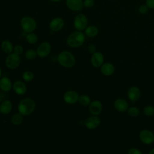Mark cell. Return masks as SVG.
I'll return each mask as SVG.
<instances>
[{
    "label": "cell",
    "instance_id": "cell-1",
    "mask_svg": "<svg viewBox=\"0 0 154 154\" xmlns=\"http://www.w3.org/2000/svg\"><path fill=\"white\" fill-rule=\"evenodd\" d=\"M35 108V101L30 97L22 99L17 105L18 112L23 116L31 114Z\"/></svg>",
    "mask_w": 154,
    "mask_h": 154
},
{
    "label": "cell",
    "instance_id": "cell-2",
    "mask_svg": "<svg viewBox=\"0 0 154 154\" xmlns=\"http://www.w3.org/2000/svg\"><path fill=\"white\" fill-rule=\"evenodd\" d=\"M58 63L65 68H72L76 63V59L72 53L67 51L61 52L57 57Z\"/></svg>",
    "mask_w": 154,
    "mask_h": 154
},
{
    "label": "cell",
    "instance_id": "cell-3",
    "mask_svg": "<svg viewBox=\"0 0 154 154\" xmlns=\"http://www.w3.org/2000/svg\"><path fill=\"white\" fill-rule=\"evenodd\" d=\"M85 40L84 33L81 31H76L71 33L67 38V45L72 48H78L82 46Z\"/></svg>",
    "mask_w": 154,
    "mask_h": 154
},
{
    "label": "cell",
    "instance_id": "cell-4",
    "mask_svg": "<svg viewBox=\"0 0 154 154\" xmlns=\"http://www.w3.org/2000/svg\"><path fill=\"white\" fill-rule=\"evenodd\" d=\"M20 25L24 32L26 33L32 32L37 27L35 20L31 17L25 16L20 20Z\"/></svg>",
    "mask_w": 154,
    "mask_h": 154
},
{
    "label": "cell",
    "instance_id": "cell-5",
    "mask_svg": "<svg viewBox=\"0 0 154 154\" xmlns=\"http://www.w3.org/2000/svg\"><path fill=\"white\" fill-rule=\"evenodd\" d=\"M20 62L21 60L20 56L14 52L9 54L5 60L6 67L11 70L17 69L20 66Z\"/></svg>",
    "mask_w": 154,
    "mask_h": 154
},
{
    "label": "cell",
    "instance_id": "cell-6",
    "mask_svg": "<svg viewBox=\"0 0 154 154\" xmlns=\"http://www.w3.org/2000/svg\"><path fill=\"white\" fill-rule=\"evenodd\" d=\"M88 19L86 16L84 14L80 13L76 16L74 19L73 25L77 31H82L87 27Z\"/></svg>",
    "mask_w": 154,
    "mask_h": 154
},
{
    "label": "cell",
    "instance_id": "cell-7",
    "mask_svg": "<svg viewBox=\"0 0 154 154\" xmlns=\"http://www.w3.org/2000/svg\"><path fill=\"white\" fill-rule=\"evenodd\" d=\"M139 139L146 145L152 144L154 142V134L149 129H143L139 133Z\"/></svg>",
    "mask_w": 154,
    "mask_h": 154
},
{
    "label": "cell",
    "instance_id": "cell-8",
    "mask_svg": "<svg viewBox=\"0 0 154 154\" xmlns=\"http://www.w3.org/2000/svg\"><path fill=\"white\" fill-rule=\"evenodd\" d=\"M101 120L98 116H93L88 117L85 121L84 124L85 127L88 129H94L99 126Z\"/></svg>",
    "mask_w": 154,
    "mask_h": 154
},
{
    "label": "cell",
    "instance_id": "cell-9",
    "mask_svg": "<svg viewBox=\"0 0 154 154\" xmlns=\"http://www.w3.org/2000/svg\"><path fill=\"white\" fill-rule=\"evenodd\" d=\"M51 46L49 42H45L41 43L37 48L36 52L37 56L40 58H45L47 57L51 52Z\"/></svg>",
    "mask_w": 154,
    "mask_h": 154
},
{
    "label": "cell",
    "instance_id": "cell-10",
    "mask_svg": "<svg viewBox=\"0 0 154 154\" xmlns=\"http://www.w3.org/2000/svg\"><path fill=\"white\" fill-rule=\"evenodd\" d=\"M102 103L99 100L91 101L88 105V111L93 116H99L102 111Z\"/></svg>",
    "mask_w": 154,
    "mask_h": 154
},
{
    "label": "cell",
    "instance_id": "cell-11",
    "mask_svg": "<svg viewBox=\"0 0 154 154\" xmlns=\"http://www.w3.org/2000/svg\"><path fill=\"white\" fill-rule=\"evenodd\" d=\"M127 96L131 102H137L141 97V90L137 86H131L127 91Z\"/></svg>",
    "mask_w": 154,
    "mask_h": 154
},
{
    "label": "cell",
    "instance_id": "cell-12",
    "mask_svg": "<svg viewBox=\"0 0 154 154\" xmlns=\"http://www.w3.org/2000/svg\"><path fill=\"white\" fill-rule=\"evenodd\" d=\"M79 95L75 90L67 91L63 95V99L67 103L74 104L78 102Z\"/></svg>",
    "mask_w": 154,
    "mask_h": 154
},
{
    "label": "cell",
    "instance_id": "cell-13",
    "mask_svg": "<svg viewBox=\"0 0 154 154\" xmlns=\"http://www.w3.org/2000/svg\"><path fill=\"white\" fill-rule=\"evenodd\" d=\"M113 105L115 109L120 112H124L127 111L129 107L127 100L123 98H118L115 100Z\"/></svg>",
    "mask_w": 154,
    "mask_h": 154
},
{
    "label": "cell",
    "instance_id": "cell-14",
    "mask_svg": "<svg viewBox=\"0 0 154 154\" xmlns=\"http://www.w3.org/2000/svg\"><path fill=\"white\" fill-rule=\"evenodd\" d=\"M104 57L100 52L96 51L92 54L91 57V63L94 67L99 68L103 64Z\"/></svg>",
    "mask_w": 154,
    "mask_h": 154
},
{
    "label": "cell",
    "instance_id": "cell-15",
    "mask_svg": "<svg viewBox=\"0 0 154 154\" xmlns=\"http://www.w3.org/2000/svg\"><path fill=\"white\" fill-rule=\"evenodd\" d=\"M13 90L16 94L22 96L26 93L27 87L24 82L20 80H17L13 84Z\"/></svg>",
    "mask_w": 154,
    "mask_h": 154
},
{
    "label": "cell",
    "instance_id": "cell-16",
    "mask_svg": "<svg viewBox=\"0 0 154 154\" xmlns=\"http://www.w3.org/2000/svg\"><path fill=\"white\" fill-rule=\"evenodd\" d=\"M64 24V22L61 17H55L49 23V28L51 31L56 32L61 30Z\"/></svg>",
    "mask_w": 154,
    "mask_h": 154
},
{
    "label": "cell",
    "instance_id": "cell-17",
    "mask_svg": "<svg viewBox=\"0 0 154 154\" xmlns=\"http://www.w3.org/2000/svg\"><path fill=\"white\" fill-rule=\"evenodd\" d=\"M100 68L102 75L106 76H111L115 72V67L114 65L109 62L103 63Z\"/></svg>",
    "mask_w": 154,
    "mask_h": 154
},
{
    "label": "cell",
    "instance_id": "cell-18",
    "mask_svg": "<svg viewBox=\"0 0 154 154\" xmlns=\"http://www.w3.org/2000/svg\"><path fill=\"white\" fill-rule=\"evenodd\" d=\"M66 5L70 10L75 11L81 10L84 6L82 0H66Z\"/></svg>",
    "mask_w": 154,
    "mask_h": 154
},
{
    "label": "cell",
    "instance_id": "cell-19",
    "mask_svg": "<svg viewBox=\"0 0 154 154\" xmlns=\"http://www.w3.org/2000/svg\"><path fill=\"white\" fill-rule=\"evenodd\" d=\"M13 88V83L11 79L7 77L3 76L0 79V89L4 92H8Z\"/></svg>",
    "mask_w": 154,
    "mask_h": 154
},
{
    "label": "cell",
    "instance_id": "cell-20",
    "mask_svg": "<svg viewBox=\"0 0 154 154\" xmlns=\"http://www.w3.org/2000/svg\"><path fill=\"white\" fill-rule=\"evenodd\" d=\"M12 108V102L10 100L5 99L0 104V112L3 114H8L11 111Z\"/></svg>",
    "mask_w": 154,
    "mask_h": 154
},
{
    "label": "cell",
    "instance_id": "cell-21",
    "mask_svg": "<svg viewBox=\"0 0 154 154\" xmlns=\"http://www.w3.org/2000/svg\"><path fill=\"white\" fill-rule=\"evenodd\" d=\"M2 50L6 54H11L13 52V45L12 43L9 40H4L2 42L1 45Z\"/></svg>",
    "mask_w": 154,
    "mask_h": 154
},
{
    "label": "cell",
    "instance_id": "cell-22",
    "mask_svg": "<svg viewBox=\"0 0 154 154\" xmlns=\"http://www.w3.org/2000/svg\"><path fill=\"white\" fill-rule=\"evenodd\" d=\"M98 28L94 25H90L85 29V34L88 37H94L98 34Z\"/></svg>",
    "mask_w": 154,
    "mask_h": 154
},
{
    "label": "cell",
    "instance_id": "cell-23",
    "mask_svg": "<svg viewBox=\"0 0 154 154\" xmlns=\"http://www.w3.org/2000/svg\"><path fill=\"white\" fill-rule=\"evenodd\" d=\"M23 116L20 113L16 112L11 117V122L13 125L15 126H18L20 125L23 120Z\"/></svg>",
    "mask_w": 154,
    "mask_h": 154
},
{
    "label": "cell",
    "instance_id": "cell-24",
    "mask_svg": "<svg viewBox=\"0 0 154 154\" xmlns=\"http://www.w3.org/2000/svg\"><path fill=\"white\" fill-rule=\"evenodd\" d=\"M78 102L81 105L86 106H88L91 101L90 97L88 96L86 94H82L79 96Z\"/></svg>",
    "mask_w": 154,
    "mask_h": 154
},
{
    "label": "cell",
    "instance_id": "cell-25",
    "mask_svg": "<svg viewBox=\"0 0 154 154\" xmlns=\"http://www.w3.org/2000/svg\"><path fill=\"white\" fill-rule=\"evenodd\" d=\"M26 40L31 45H34L37 42L38 37L37 35L33 32L28 33L26 35Z\"/></svg>",
    "mask_w": 154,
    "mask_h": 154
},
{
    "label": "cell",
    "instance_id": "cell-26",
    "mask_svg": "<svg viewBox=\"0 0 154 154\" xmlns=\"http://www.w3.org/2000/svg\"><path fill=\"white\" fill-rule=\"evenodd\" d=\"M128 114L132 117H136L140 114V109L135 106H130L127 110Z\"/></svg>",
    "mask_w": 154,
    "mask_h": 154
},
{
    "label": "cell",
    "instance_id": "cell-27",
    "mask_svg": "<svg viewBox=\"0 0 154 154\" xmlns=\"http://www.w3.org/2000/svg\"><path fill=\"white\" fill-rule=\"evenodd\" d=\"M22 79H23V81H25L26 82H30L33 80V79L34 78V75L31 71L27 70V71L24 72L22 73Z\"/></svg>",
    "mask_w": 154,
    "mask_h": 154
},
{
    "label": "cell",
    "instance_id": "cell-28",
    "mask_svg": "<svg viewBox=\"0 0 154 154\" xmlns=\"http://www.w3.org/2000/svg\"><path fill=\"white\" fill-rule=\"evenodd\" d=\"M37 55V54L36 51H35L34 49H31L27 50L25 54V58L29 60H32L35 59L36 58Z\"/></svg>",
    "mask_w": 154,
    "mask_h": 154
},
{
    "label": "cell",
    "instance_id": "cell-29",
    "mask_svg": "<svg viewBox=\"0 0 154 154\" xmlns=\"http://www.w3.org/2000/svg\"><path fill=\"white\" fill-rule=\"evenodd\" d=\"M143 113L147 117L154 116V106L152 105H147L143 109Z\"/></svg>",
    "mask_w": 154,
    "mask_h": 154
},
{
    "label": "cell",
    "instance_id": "cell-30",
    "mask_svg": "<svg viewBox=\"0 0 154 154\" xmlns=\"http://www.w3.org/2000/svg\"><path fill=\"white\" fill-rule=\"evenodd\" d=\"M23 48L21 45H16L13 48V52H14V54H16L18 55H21L23 53Z\"/></svg>",
    "mask_w": 154,
    "mask_h": 154
},
{
    "label": "cell",
    "instance_id": "cell-31",
    "mask_svg": "<svg viewBox=\"0 0 154 154\" xmlns=\"http://www.w3.org/2000/svg\"><path fill=\"white\" fill-rule=\"evenodd\" d=\"M149 10V7L146 5H141V6H140V7L138 8V12L141 14H144L146 13H147V12Z\"/></svg>",
    "mask_w": 154,
    "mask_h": 154
},
{
    "label": "cell",
    "instance_id": "cell-32",
    "mask_svg": "<svg viewBox=\"0 0 154 154\" xmlns=\"http://www.w3.org/2000/svg\"><path fill=\"white\" fill-rule=\"evenodd\" d=\"M128 154H143V153L141 150L136 147H132L128 150Z\"/></svg>",
    "mask_w": 154,
    "mask_h": 154
},
{
    "label": "cell",
    "instance_id": "cell-33",
    "mask_svg": "<svg viewBox=\"0 0 154 154\" xmlns=\"http://www.w3.org/2000/svg\"><path fill=\"white\" fill-rule=\"evenodd\" d=\"M83 5L86 8H91L94 5V0H84L83 1Z\"/></svg>",
    "mask_w": 154,
    "mask_h": 154
},
{
    "label": "cell",
    "instance_id": "cell-34",
    "mask_svg": "<svg viewBox=\"0 0 154 154\" xmlns=\"http://www.w3.org/2000/svg\"><path fill=\"white\" fill-rule=\"evenodd\" d=\"M146 5L150 9H154V0H146Z\"/></svg>",
    "mask_w": 154,
    "mask_h": 154
},
{
    "label": "cell",
    "instance_id": "cell-35",
    "mask_svg": "<svg viewBox=\"0 0 154 154\" xmlns=\"http://www.w3.org/2000/svg\"><path fill=\"white\" fill-rule=\"evenodd\" d=\"M88 51L91 54L96 52V47L94 45H90L88 47Z\"/></svg>",
    "mask_w": 154,
    "mask_h": 154
},
{
    "label": "cell",
    "instance_id": "cell-36",
    "mask_svg": "<svg viewBox=\"0 0 154 154\" xmlns=\"http://www.w3.org/2000/svg\"><path fill=\"white\" fill-rule=\"evenodd\" d=\"M149 154H154V147L153 149H152L149 152Z\"/></svg>",
    "mask_w": 154,
    "mask_h": 154
},
{
    "label": "cell",
    "instance_id": "cell-37",
    "mask_svg": "<svg viewBox=\"0 0 154 154\" xmlns=\"http://www.w3.org/2000/svg\"><path fill=\"white\" fill-rule=\"evenodd\" d=\"M51 1H52V2H60L62 0H50Z\"/></svg>",
    "mask_w": 154,
    "mask_h": 154
},
{
    "label": "cell",
    "instance_id": "cell-38",
    "mask_svg": "<svg viewBox=\"0 0 154 154\" xmlns=\"http://www.w3.org/2000/svg\"><path fill=\"white\" fill-rule=\"evenodd\" d=\"M2 78V70H1V69L0 67V79Z\"/></svg>",
    "mask_w": 154,
    "mask_h": 154
}]
</instances>
